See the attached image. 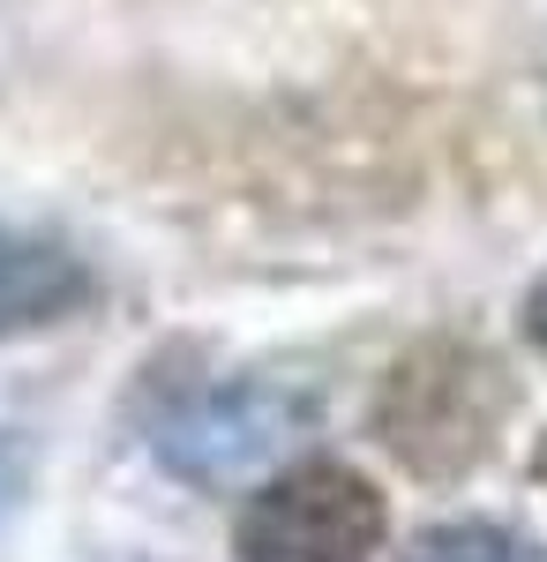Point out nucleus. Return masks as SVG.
Listing matches in <instances>:
<instances>
[{"label":"nucleus","instance_id":"1","mask_svg":"<svg viewBox=\"0 0 547 562\" xmlns=\"http://www.w3.org/2000/svg\"><path fill=\"white\" fill-rule=\"evenodd\" d=\"M517 383L495 352L465 346V338H427L398 352L376 390V442L405 465L413 480H465L472 465L495 458Z\"/></svg>","mask_w":547,"mask_h":562},{"label":"nucleus","instance_id":"2","mask_svg":"<svg viewBox=\"0 0 547 562\" xmlns=\"http://www.w3.org/2000/svg\"><path fill=\"white\" fill-rule=\"evenodd\" d=\"M390 532V503L345 458H300L248 495L233 525L241 562H368Z\"/></svg>","mask_w":547,"mask_h":562},{"label":"nucleus","instance_id":"3","mask_svg":"<svg viewBox=\"0 0 547 562\" xmlns=\"http://www.w3.org/2000/svg\"><path fill=\"white\" fill-rule=\"evenodd\" d=\"M308 420H315V397H300L286 383H225L196 405H180L158 428V458L172 480L225 495L248 473H263Z\"/></svg>","mask_w":547,"mask_h":562},{"label":"nucleus","instance_id":"4","mask_svg":"<svg viewBox=\"0 0 547 562\" xmlns=\"http://www.w3.org/2000/svg\"><path fill=\"white\" fill-rule=\"evenodd\" d=\"M90 301V270L83 256H68L60 240H31L0 225V338L45 330L60 315H76Z\"/></svg>","mask_w":547,"mask_h":562},{"label":"nucleus","instance_id":"5","mask_svg":"<svg viewBox=\"0 0 547 562\" xmlns=\"http://www.w3.org/2000/svg\"><path fill=\"white\" fill-rule=\"evenodd\" d=\"M405 562H540V555H533L525 532H510L495 518H450V525H427Z\"/></svg>","mask_w":547,"mask_h":562},{"label":"nucleus","instance_id":"6","mask_svg":"<svg viewBox=\"0 0 547 562\" xmlns=\"http://www.w3.org/2000/svg\"><path fill=\"white\" fill-rule=\"evenodd\" d=\"M23 473H31V458H23V442H8V435H0V518L15 510V495H23Z\"/></svg>","mask_w":547,"mask_h":562},{"label":"nucleus","instance_id":"7","mask_svg":"<svg viewBox=\"0 0 547 562\" xmlns=\"http://www.w3.org/2000/svg\"><path fill=\"white\" fill-rule=\"evenodd\" d=\"M517 330H525V338H533V346L547 352V278H533V285H525V307H517Z\"/></svg>","mask_w":547,"mask_h":562},{"label":"nucleus","instance_id":"8","mask_svg":"<svg viewBox=\"0 0 547 562\" xmlns=\"http://www.w3.org/2000/svg\"><path fill=\"white\" fill-rule=\"evenodd\" d=\"M533 480L547 487V435H540V450H533Z\"/></svg>","mask_w":547,"mask_h":562}]
</instances>
